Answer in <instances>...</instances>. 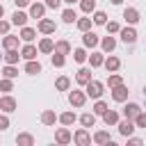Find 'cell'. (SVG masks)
I'll use <instances>...</instances> for the list:
<instances>
[{
	"label": "cell",
	"instance_id": "cell-1",
	"mask_svg": "<svg viewBox=\"0 0 146 146\" xmlns=\"http://www.w3.org/2000/svg\"><path fill=\"white\" fill-rule=\"evenodd\" d=\"M103 91H105V84H103L100 80H94V78H91V80L84 84V94H87V98H94V100H96V98L103 96Z\"/></svg>",
	"mask_w": 146,
	"mask_h": 146
},
{
	"label": "cell",
	"instance_id": "cell-2",
	"mask_svg": "<svg viewBox=\"0 0 146 146\" xmlns=\"http://www.w3.org/2000/svg\"><path fill=\"white\" fill-rule=\"evenodd\" d=\"M116 128H119V135L121 137H130L135 130H137V125H135V121L132 119H119V123H116Z\"/></svg>",
	"mask_w": 146,
	"mask_h": 146
},
{
	"label": "cell",
	"instance_id": "cell-3",
	"mask_svg": "<svg viewBox=\"0 0 146 146\" xmlns=\"http://www.w3.org/2000/svg\"><path fill=\"white\" fill-rule=\"evenodd\" d=\"M139 18H141V14H139L137 7H125V9H123V21H125L128 25H137Z\"/></svg>",
	"mask_w": 146,
	"mask_h": 146
},
{
	"label": "cell",
	"instance_id": "cell-4",
	"mask_svg": "<svg viewBox=\"0 0 146 146\" xmlns=\"http://www.w3.org/2000/svg\"><path fill=\"white\" fill-rule=\"evenodd\" d=\"M119 36H121L123 43H135V41H137V30H135V25L121 27V30H119Z\"/></svg>",
	"mask_w": 146,
	"mask_h": 146
},
{
	"label": "cell",
	"instance_id": "cell-5",
	"mask_svg": "<svg viewBox=\"0 0 146 146\" xmlns=\"http://www.w3.org/2000/svg\"><path fill=\"white\" fill-rule=\"evenodd\" d=\"M68 103H71L73 107H82V105L87 103V94H84L82 89H73V91L68 94Z\"/></svg>",
	"mask_w": 146,
	"mask_h": 146
},
{
	"label": "cell",
	"instance_id": "cell-6",
	"mask_svg": "<svg viewBox=\"0 0 146 146\" xmlns=\"http://www.w3.org/2000/svg\"><path fill=\"white\" fill-rule=\"evenodd\" d=\"M73 141H75L78 146H89V144H91V132H89L87 128H80V130H75Z\"/></svg>",
	"mask_w": 146,
	"mask_h": 146
},
{
	"label": "cell",
	"instance_id": "cell-7",
	"mask_svg": "<svg viewBox=\"0 0 146 146\" xmlns=\"http://www.w3.org/2000/svg\"><path fill=\"white\" fill-rule=\"evenodd\" d=\"M110 91H112V100H114V103H125V100H128V94H130L125 84H119V87H114V89H110Z\"/></svg>",
	"mask_w": 146,
	"mask_h": 146
},
{
	"label": "cell",
	"instance_id": "cell-8",
	"mask_svg": "<svg viewBox=\"0 0 146 146\" xmlns=\"http://www.w3.org/2000/svg\"><path fill=\"white\" fill-rule=\"evenodd\" d=\"M98 43H100V39H98L96 32H91V30L82 32V46H84V48H96Z\"/></svg>",
	"mask_w": 146,
	"mask_h": 146
},
{
	"label": "cell",
	"instance_id": "cell-9",
	"mask_svg": "<svg viewBox=\"0 0 146 146\" xmlns=\"http://www.w3.org/2000/svg\"><path fill=\"white\" fill-rule=\"evenodd\" d=\"M55 141L57 144H71L73 141V135H71V130H68V125H64V128H59L57 132H55Z\"/></svg>",
	"mask_w": 146,
	"mask_h": 146
},
{
	"label": "cell",
	"instance_id": "cell-10",
	"mask_svg": "<svg viewBox=\"0 0 146 146\" xmlns=\"http://www.w3.org/2000/svg\"><path fill=\"white\" fill-rule=\"evenodd\" d=\"M16 107H18V103H16V98H14V96L5 94V96L0 98V110H2V112H7V114H9V112H14Z\"/></svg>",
	"mask_w": 146,
	"mask_h": 146
},
{
	"label": "cell",
	"instance_id": "cell-11",
	"mask_svg": "<svg viewBox=\"0 0 146 146\" xmlns=\"http://www.w3.org/2000/svg\"><path fill=\"white\" fill-rule=\"evenodd\" d=\"M30 18H43V14H46V5L41 2V0H36V2H30Z\"/></svg>",
	"mask_w": 146,
	"mask_h": 146
},
{
	"label": "cell",
	"instance_id": "cell-12",
	"mask_svg": "<svg viewBox=\"0 0 146 146\" xmlns=\"http://www.w3.org/2000/svg\"><path fill=\"white\" fill-rule=\"evenodd\" d=\"M36 30H39L41 34H52V32L57 30V25H55V21H50V18H39Z\"/></svg>",
	"mask_w": 146,
	"mask_h": 146
},
{
	"label": "cell",
	"instance_id": "cell-13",
	"mask_svg": "<svg viewBox=\"0 0 146 146\" xmlns=\"http://www.w3.org/2000/svg\"><path fill=\"white\" fill-rule=\"evenodd\" d=\"M103 66L107 68V73H114V71H119V68H121V59H119L116 55H107V57H105V62H103Z\"/></svg>",
	"mask_w": 146,
	"mask_h": 146
},
{
	"label": "cell",
	"instance_id": "cell-14",
	"mask_svg": "<svg viewBox=\"0 0 146 146\" xmlns=\"http://www.w3.org/2000/svg\"><path fill=\"white\" fill-rule=\"evenodd\" d=\"M18 39H21V41H25V43H32V41L36 39V30H34V27H27V25H23V27H21V34H18Z\"/></svg>",
	"mask_w": 146,
	"mask_h": 146
},
{
	"label": "cell",
	"instance_id": "cell-15",
	"mask_svg": "<svg viewBox=\"0 0 146 146\" xmlns=\"http://www.w3.org/2000/svg\"><path fill=\"white\" fill-rule=\"evenodd\" d=\"M36 48H39V52H41V55H50V52L55 50V41H52L50 36H43V39L39 41V46H36Z\"/></svg>",
	"mask_w": 146,
	"mask_h": 146
},
{
	"label": "cell",
	"instance_id": "cell-16",
	"mask_svg": "<svg viewBox=\"0 0 146 146\" xmlns=\"http://www.w3.org/2000/svg\"><path fill=\"white\" fill-rule=\"evenodd\" d=\"M27 18H30V14H25V11L16 9V11L11 14V25H18V27H23V25H27Z\"/></svg>",
	"mask_w": 146,
	"mask_h": 146
},
{
	"label": "cell",
	"instance_id": "cell-17",
	"mask_svg": "<svg viewBox=\"0 0 146 146\" xmlns=\"http://www.w3.org/2000/svg\"><path fill=\"white\" fill-rule=\"evenodd\" d=\"M36 52H39V48L36 46H32V43H25L23 48H21V57L27 62V59H36Z\"/></svg>",
	"mask_w": 146,
	"mask_h": 146
},
{
	"label": "cell",
	"instance_id": "cell-18",
	"mask_svg": "<svg viewBox=\"0 0 146 146\" xmlns=\"http://www.w3.org/2000/svg\"><path fill=\"white\" fill-rule=\"evenodd\" d=\"M23 71H25L27 75H39L43 68H41V64H39L36 59H27V62H25V66H23Z\"/></svg>",
	"mask_w": 146,
	"mask_h": 146
},
{
	"label": "cell",
	"instance_id": "cell-19",
	"mask_svg": "<svg viewBox=\"0 0 146 146\" xmlns=\"http://www.w3.org/2000/svg\"><path fill=\"white\" fill-rule=\"evenodd\" d=\"M91 80V68H87V66H82L78 73H75V82L80 84V87H84L87 82Z\"/></svg>",
	"mask_w": 146,
	"mask_h": 146
},
{
	"label": "cell",
	"instance_id": "cell-20",
	"mask_svg": "<svg viewBox=\"0 0 146 146\" xmlns=\"http://www.w3.org/2000/svg\"><path fill=\"white\" fill-rule=\"evenodd\" d=\"M100 48H103V52H114V48H116V39H114L112 34L103 36V39H100Z\"/></svg>",
	"mask_w": 146,
	"mask_h": 146
},
{
	"label": "cell",
	"instance_id": "cell-21",
	"mask_svg": "<svg viewBox=\"0 0 146 146\" xmlns=\"http://www.w3.org/2000/svg\"><path fill=\"white\" fill-rule=\"evenodd\" d=\"M119 119H121V116H119V112H116V110H110V107H107V110H105V114H103L105 125H116V123H119Z\"/></svg>",
	"mask_w": 146,
	"mask_h": 146
},
{
	"label": "cell",
	"instance_id": "cell-22",
	"mask_svg": "<svg viewBox=\"0 0 146 146\" xmlns=\"http://www.w3.org/2000/svg\"><path fill=\"white\" fill-rule=\"evenodd\" d=\"M71 50H73V46H71L66 39H59V41H55V52H62V55H71Z\"/></svg>",
	"mask_w": 146,
	"mask_h": 146
},
{
	"label": "cell",
	"instance_id": "cell-23",
	"mask_svg": "<svg viewBox=\"0 0 146 146\" xmlns=\"http://www.w3.org/2000/svg\"><path fill=\"white\" fill-rule=\"evenodd\" d=\"M2 59H5V64H18V59H21V52H18L16 48H11V50H5Z\"/></svg>",
	"mask_w": 146,
	"mask_h": 146
},
{
	"label": "cell",
	"instance_id": "cell-24",
	"mask_svg": "<svg viewBox=\"0 0 146 146\" xmlns=\"http://www.w3.org/2000/svg\"><path fill=\"white\" fill-rule=\"evenodd\" d=\"M87 59H89L91 68H100V66H103V62H105V52H91Z\"/></svg>",
	"mask_w": 146,
	"mask_h": 146
},
{
	"label": "cell",
	"instance_id": "cell-25",
	"mask_svg": "<svg viewBox=\"0 0 146 146\" xmlns=\"http://www.w3.org/2000/svg\"><path fill=\"white\" fill-rule=\"evenodd\" d=\"M55 89H57V91H68V89H71V78H68V75H59V78L55 80Z\"/></svg>",
	"mask_w": 146,
	"mask_h": 146
},
{
	"label": "cell",
	"instance_id": "cell-26",
	"mask_svg": "<svg viewBox=\"0 0 146 146\" xmlns=\"http://www.w3.org/2000/svg\"><path fill=\"white\" fill-rule=\"evenodd\" d=\"M139 112H141V107H139L137 103H128V105L123 107V116H125V119H135Z\"/></svg>",
	"mask_w": 146,
	"mask_h": 146
},
{
	"label": "cell",
	"instance_id": "cell-27",
	"mask_svg": "<svg viewBox=\"0 0 146 146\" xmlns=\"http://www.w3.org/2000/svg\"><path fill=\"white\" fill-rule=\"evenodd\" d=\"M55 121H57L55 110H43V112H41V123H43V125H55Z\"/></svg>",
	"mask_w": 146,
	"mask_h": 146
},
{
	"label": "cell",
	"instance_id": "cell-28",
	"mask_svg": "<svg viewBox=\"0 0 146 146\" xmlns=\"http://www.w3.org/2000/svg\"><path fill=\"white\" fill-rule=\"evenodd\" d=\"M57 121H59L62 125H73V123L78 121V116H75V112H62V114L57 116Z\"/></svg>",
	"mask_w": 146,
	"mask_h": 146
},
{
	"label": "cell",
	"instance_id": "cell-29",
	"mask_svg": "<svg viewBox=\"0 0 146 146\" xmlns=\"http://www.w3.org/2000/svg\"><path fill=\"white\" fill-rule=\"evenodd\" d=\"M16 144L18 146H34V137L30 132H18L16 135Z\"/></svg>",
	"mask_w": 146,
	"mask_h": 146
},
{
	"label": "cell",
	"instance_id": "cell-30",
	"mask_svg": "<svg viewBox=\"0 0 146 146\" xmlns=\"http://www.w3.org/2000/svg\"><path fill=\"white\" fill-rule=\"evenodd\" d=\"M2 48L5 50H11V48H18V36H14V34H5V39H2Z\"/></svg>",
	"mask_w": 146,
	"mask_h": 146
},
{
	"label": "cell",
	"instance_id": "cell-31",
	"mask_svg": "<svg viewBox=\"0 0 146 146\" xmlns=\"http://www.w3.org/2000/svg\"><path fill=\"white\" fill-rule=\"evenodd\" d=\"M80 123H82V128H94L96 125V114L94 112H84L80 116Z\"/></svg>",
	"mask_w": 146,
	"mask_h": 146
},
{
	"label": "cell",
	"instance_id": "cell-32",
	"mask_svg": "<svg viewBox=\"0 0 146 146\" xmlns=\"http://www.w3.org/2000/svg\"><path fill=\"white\" fill-rule=\"evenodd\" d=\"M91 139H94L96 144H110V141H112V137H110V132H107V130H96Z\"/></svg>",
	"mask_w": 146,
	"mask_h": 146
},
{
	"label": "cell",
	"instance_id": "cell-33",
	"mask_svg": "<svg viewBox=\"0 0 146 146\" xmlns=\"http://www.w3.org/2000/svg\"><path fill=\"white\" fill-rule=\"evenodd\" d=\"M62 21H64V23H68V25H71V23H75V21H78L75 9H71V7H68V9H64V11H62Z\"/></svg>",
	"mask_w": 146,
	"mask_h": 146
},
{
	"label": "cell",
	"instance_id": "cell-34",
	"mask_svg": "<svg viewBox=\"0 0 146 146\" xmlns=\"http://www.w3.org/2000/svg\"><path fill=\"white\" fill-rule=\"evenodd\" d=\"M2 78H18V68H16V64H5V68H2Z\"/></svg>",
	"mask_w": 146,
	"mask_h": 146
},
{
	"label": "cell",
	"instance_id": "cell-35",
	"mask_svg": "<svg viewBox=\"0 0 146 146\" xmlns=\"http://www.w3.org/2000/svg\"><path fill=\"white\" fill-rule=\"evenodd\" d=\"M119 84H123V78H121L116 71H114V73H110V75H107V87H110V89H114V87H119Z\"/></svg>",
	"mask_w": 146,
	"mask_h": 146
},
{
	"label": "cell",
	"instance_id": "cell-36",
	"mask_svg": "<svg viewBox=\"0 0 146 146\" xmlns=\"http://www.w3.org/2000/svg\"><path fill=\"white\" fill-rule=\"evenodd\" d=\"M71 52H73V59H75L78 64H84V62H87V57H89L84 48H75V50H71Z\"/></svg>",
	"mask_w": 146,
	"mask_h": 146
},
{
	"label": "cell",
	"instance_id": "cell-37",
	"mask_svg": "<svg viewBox=\"0 0 146 146\" xmlns=\"http://www.w3.org/2000/svg\"><path fill=\"white\" fill-rule=\"evenodd\" d=\"M50 62H52V66L62 68V66L66 64V55H62V52H55V50H52V57H50Z\"/></svg>",
	"mask_w": 146,
	"mask_h": 146
},
{
	"label": "cell",
	"instance_id": "cell-38",
	"mask_svg": "<svg viewBox=\"0 0 146 146\" xmlns=\"http://www.w3.org/2000/svg\"><path fill=\"white\" fill-rule=\"evenodd\" d=\"M91 23H94V21H91V18H87V16L75 21V25H78V30H80V32H87V30H91Z\"/></svg>",
	"mask_w": 146,
	"mask_h": 146
},
{
	"label": "cell",
	"instance_id": "cell-39",
	"mask_svg": "<svg viewBox=\"0 0 146 146\" xmlns=\"http://www.w3.org/2000/svg\"><path fill=\"white\" fill-rule=\"evenodd\" d=\"M105 110H107V103L100 100V98H96V103H94V114H96V116H103Z\"/></svg>",
	"mask_w": 146,
	"mask_h": 146
},
{
	"label": "cell",
	"instance_id": "cell-40",
	"mask_svg": "<svg viewBox=\"0 0 146 146\" xmlns=\"http://www.w3.org/2000/svg\"><path fill=\"white\" fill-rule=\"evenodd\" d=\"M91 21H94V25H105V23H107V14H105V11H94Z\"/></svg>",
	"mask_w": 146,
	"mask_h": 146
},
{
	"label": "cell",
	"instance_id": "cell-41",
	"mask_svg": "<svg viewBox=\"0 0 146 146\" xmlns=\"http://www.w3.org/2000/svg\"><path fill=\"white\" fill-rule=\"evenodd\" d=\"M0 91H5V94L14 91V80H11V78H2V80H0Z\"/></svg>",
	"mask_w": 146,
	"mask_h": 146
},
{
	"label": "cell",
	"instance_id": "cell-42",
	"mask_svg": "<svg viewBox=\"0 0 146 146\" xmlns=\"http://www.w3.org/2000/svg\"><path fill=\"white\" fill-rule=\"evenodd\" d=\"M80 9H82L84 14H91V11L96 9V0H80Z\"/></svg>",
	"mask_w": 146,
	"mask_h": 146
},
{
	"label": "cell",
	"instance_id": "cell-43",
	"mask_svg": "<svg viewBox=\"0 0 146 146\" xmlns=\"http://www.w3.org/2000/svg\"><path fill=\"white\" fill-rule=\"evenodd\" d=\"M105 27H107V34H119V30H121V25L116 21H107Z\"/></svg>",
	"mask_w": 146,
	"mask_h": 146
},
{
	"label": "cell",
	"instance_id": "cell-44",
	"mask_svg": "<svg viewBox=\"0 0 146 146\" xmlns=\"http://www.w3.org/2000/svg\"><path fill=\"white\" fill-rule=\"evenodd\" d=\"M132 121H135V125H137V128H146V112L141 110V112H139Z\"/></svg>",
	"mask_w": 146,
	"mask_h": 146
},
{
	"label": "cell",
	"instance_id": "cell-45",
	"mask_svg": "<svg viewBox=\"0 0 146 146\" xmlns=\"http://www.w3.org/2000/svg\"><path fill=\"white\" fill-rule=\"evenodd\" d=\"M9 123H11V121H9L7 112H5V114H0V130H7V128H9Z\"/></svg>",
	"mask_w": 146,
	"mask_h": 146
},
{
	"label": "cell",
	"instance_id": "cell-46",
	"mask_svg": "<svg viewBox=\"0 0 146 146\" xmlns=\"http://www.w3.org/2000/svg\"><path fill=\"white\" fill-rule=\"evenodd\" d=\"M9 27H11V21H2V18H0V34H7Z\"/></svg>",
	"mask_w": 146,
	"mask_h": 146
},
{
	"label": "cell",
	"instance_id": "cell-47",
	"mask_svg": "<svg viewBox=\"0 0 146 146\" xmlns=\"http://www.w3.org/2000/svg\"><path fill=\"white\" fill-rule=\"evenodd\" d=\"M43 5H46V7H50V9H59L62 0H43Z\"/></svg>",
	"mask_w": 146,
	"mask_h": 146
},
{
	"label": "cell",
	"instance_id": "cell-48",
	"mask_svg": "<svg viewBox=\"0 0 146 146\" xmlns=\"http://www.w3.org/2000/svg\"><path fill=\"white\" fill-rule=\"evenodd\" d=\"M30 2H32V0H14V5H16L18 9H23V7H30Z\"/></svg>",
	"mask_w": 146,
	"mask_h": 146
},
{
	"label": "cell",
	"instance_id": "cell-49",
	"mask_svg": "<svg viewBox=\"0 0 146 146\" xmlns=\"http://www.w3.org/2000/svg\"><path fill=\"white\" fill-rule=\"evenodd\" d=\"M128 144H135V146H137V144H141V139H139V137H132V135H130V137H128Z\"/></svg>",
	"mask_w": 146,
	"mask_h": 146
},
{
	"label": "cell",
	"instance_id": "cell-50",
	"mask_svg": "<svg viewBox=\"0 0 146 146\" xmlns=\"http://www.w3.org/2000/svg\"><path fill=\"white\" fill-rule=\"evenodd\" d=\"M62 2H66V5H75V2H80V0H62Z\"/></svg>",
	"mask_w": 146,
	"mask_h": 146
},
{
	"label": "cell",
	"instance_id": "cell-51",
	"mask_svg": "<svg viewBox=\"0 0 146 146\" xmlns=\"http://www.w3.org/2000/svg\"><path fill=\"white\" fill-rule=\"evenodd\" d=\"M110 2H112V5H121L123 0H110Z\"/></svg>",
	"mask_w": 146,
	"mask_h": 146
},
{
	"label": "cell",
	"instance_id": "cell-52",
	"mask_svg": "<svg viewBox=\"0 0 146 146\" xmlns=\"http://www.w3.org/2000/svg\"><path fill=\"white\" fill-rule=\"evenodd\" d=\"M2 16H5V7L0 5V18H2Z\"/></svg>",
	"mask_w": 146,
	"mask_h": 146
},
{
	"label": "cell",
	"instance_id": "cell-53",
	"mask_svg": "<svg viewBox=\"0 0 146 146\" xmlns=\"http://www.w3.org/2000/svg\"><path fill=\"white\" fill-rule=\"evenodd\" d=\"M144 96H146V84H144Z\"/></svg>",
	"mask_w": 146,
	"mask_h": 146
},
{
	"label": "cell",
	"instance_id": "cell-54",
	"mask_svg": "<svg viewBox=\"0 0 146 146\" xmlns=\"http://www.w3.org/2000/svg\"><path fill=\"white\" fill-rule=\"evenodd\" d=\"M0 59H2V55H0Z\"/></svg>",
	"mask_w": 146,
	"mask_h": 146
}]
</instances>
